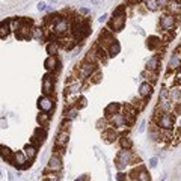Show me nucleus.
Returning a JSON list of instances; mask_svg holds the SVG:
<instances>
[{
  "label": "nucleus",
  "mask_w": 181,
  "mask_h": 181,
  "mask_svg": "<svg viewBox=\"0 0 181 181\" xmlns=\"http://www.w3.org/2000/svg\"><path fill=\"white\" fill-rule=\"evenodd\" d=\"M47 8V5L44 3V2H40V3H38V9H40V11H44Z\"/></svg>",
  "instance_id": "nucleus-48"
},
{
  "label": "nucleus",
  "mask_w": 181,
  "mask_h": 181,
  "mask_svg": "<svg viewBox=\"0 0 181 181\" xmlns=\"http://www.w3.org/2000/svg\"><path fill=\"white\" fill-rule=\"evenodd\" d=\"M85 60H86V62H89V63H94V65H97V63L100 62V60H98V57H97V55H95V51H94V50H90V51H88V55L85 56Z\"/></svg>",
  "instance_id": "nucleus-37"
},
{
  "label": "nucleus",
  "mask_w": 181,
  "mask_h": 181,
  "mask_svg": "<svg viewBox=\"0 0 181 181\" xmlns=\"http://www.w3.org/2000/svg\"><path fill=\"white\" fill-rule=\"evenodd\" d=\"M36 121H38V124H40V125L47 127V125L50 124V115L45 113V112H41L40 115L36 116Z\"/></svg>",
  "instance_id": "nucleus-31"
},
{
  "label": "nucleus",
  "mask_w": 181,
  "mask_h": 181,
  "mask_svg": "<svg viewBox=\"0 0 181 181\" xmlns=\"http://www.w3.org/2000/svg\"><path fill=\"white\" fill-rule=\"evenodd\" d=\"M160 181H164V177H163V178H162V180H160Z\"/></svg>",
  "instance_id": "nucleus-57"
},
{
  "label": "nucleus",
  "mask_w": 181,
  "mask_h": 181,
  "mask_svg": "<svg viewBox=\"0 0 181 181\" xmlns=\"http://www.w3.org/2000/svg\"><path fill=\"white\" fill-rule=\"evenodd\" d=\"M12 164H14L17 169H26V167H29L32 164V160H29L26 157L23 151H17V152H14V156H12Z\"/></svg>",
  "instance_id": "nucleus-6"
},
{
  "label": "nucleus",
  "mask_w": 181,
  "mask_h": 181,
  "mask_svg": "<svg viewBox=\"0 0 181 181\" xmlns=\"http://www.w3.org/2000/svg\"><path fill=\"white\" fill-rule=\"evenodd\" d=\"M118 142H119L121 149H131V147H133V140L128 137V136H125V134L119 136L118 137Z\"/></svg>",
  "instance_id": "nucleus-26"
},
{
  "label": "nucleus",
  "mask_w": 181,
  "mask_h": 181,
  "mask_svg": "<svg viewBox=\"0 0 181 181\" xmlns=\"http://www.w3.org/2000/svg\"><path fill=\"white\" fill-rule=\"evenodd\" d=\"M160 68V56L156 55V56H152L148 62H147V70L148 71H152V73H157Z\"/></svg>",
  "instance_id": "nucleus-21"
},
{
  "label": "nucleus",
  "mask_w": 181,
  "mask_h": 181,
  "mask_svg": "<svg viewBox=\"0 0 181 181\" xmlns=\"http://www.w3.org/2000/svg\"><path fill=\"white\" fill-rule=\"evenodd\" d=\"M124 24H125V15H119V17H113L109 21V27L115 32H119V30H122Z\"/></svg>",
  "instance_id": "nucleus-16"
},
{
  "label": "nucleus",
  "mask_w": 181,
  "mask_h": 181,
  "mask_svg": "<svg viewBox=\"0 0 181 181\" xmlns=\"http://www.w3.org/2000/svg\"><path fill=\"white\" fill-rule=\"evenodd\" d=\"M44 67L47 71H55L59 68V62L56 59V56H48L45 60H44Z\"/></svg>",
  "instance_id": "nucleus-22"
},
{
  "label": "nucleus",
  "mask_w": 181,
  "mask_h": 181,
  "mask_svg": "<svg viewBox=\"0 0 181 181\" xmlns=\"http://www.w3.org/2000/svg\"><path fill=\"white\" fill-rule=\"evenodd\" d=\"M92 2H94V3H97V2H98V0H92Z\"/></svg>",
  "instance_id": "nucleus-56"
},
{
  "label": "nucleus",
  "mask_w": 181,
  "mask_h": 181,
  "mask_svg": "<svg viewBox=\"0 0 181 181\" xmlns=\"http://www.w3.org/2000/svg\"><path fill=\"white\" fill-rule=\"evenodd\" d=\"M121 112V106L118 104V103H110V104L104 109V116H106V119H109L110 116H113L115 113H118Z\"/></svg>",
  "instance_id": "nucleus-23"
},
{
  "label": "nucleus",
  "mask_w": 181,
  "mask_h": 181,
  "mask_svg": "<svg viewBox=\"0 0 181 181\" xmlns=\"http://www.w3.org/2000/svg\"><path fill=\"white\" fill-rule=\"evenodd\" d=\"M128 177H127V174H124V172H119L118 175H116V180L118 181H125Z\"/></svg>",
  "instance_id": "nucleus-44"
},
{
  "label": "nucleus",
  "mask_w": 181,
  "mask_h": 181,
  "mask_svg": "<svg viewBox=\"0 0 181 181\" xmlns=\"http://www.w3.org/2000/svg\"><path fill=\"white\" fill-rule=\"evenodd\" d=\"M75 181H89V175H82L79 178H75Z\"/></svg>",
  "instance_id": "nucleus-47"
},
{
  "label": "nucleus",
  "mask_w": 181,
  "mask_h": 181,
  "mask_svg": "<svg viewBox=\"0 0 181 181\" xmlns=\"http://www.w3.org/2000/svg\"><path fill=\"white\" fill-rule=\"evenodd\" d=\"M157 3H159V8H166L169 0H157Z\"/></svg>",
  "instance_id": "nucleus-45"
},
{
  "label": "nucleus",
  "mask_w": 181,
  "mask_h": 181,
  "mask_svg": "<svg viewBox=\"0 0 181 181\" xmlns=\"http://www.w3.org/2000/svg\"><path fill=\"white\" fill-rule=\"evenodd\" d=\"M131 106H133L137 112H140L142 109L147 106V100H145V98H134V100L131 101Z\"/></svg>",
  "instance_id": "nucleus-34"
},
{
  "label": "nucleus",
  "mask_w": 181,
  "mask_h": 181,
  "mask_svg": "<svg viewBox=\"0 0 181 181\" xmlns=\"http://www.w3.org/2000/svg\"><path fill=\"white\" fill-rule=\"evenodd\" d=\"M45 139H47L45 128L42 130V127H40V128H36V130H35V133H33V136H32V139H30V144H32L33 147H38V145H41Z\"/></svg>",
  "instance_id": "nucleus-13"
},
{
  "label": "nucleus",
  "mask_w": 181,
  "mask_h": 181,
  "mask_svg": "<svg viewBox=\"0 0 181 181\" xmlns=\"http://www.w3.org/2000/svg\"><path fill=\"white\" fill-rule=\"evenodd\" d=\"M95 71H97V65L85 60V62H82V65L77 68V75H79V79L83 82V80H88Z\"/></svg>",
  "instance_id": "nucleus-5"
},
{
  "label": "nucleus",
  "mask_w": 181,
  "mask_h": 181,
  "mask_svg": "<svg viewBox=\"0 0 181 181\" xmlns=\"http://www.w3.org/2000/svg\"><path fill=\"white\" fill-rule=\"evenodd\" d=\"M44 181H45V180H44Z\"/></svg>",
  "instance_id": "nucleus-58"
},
{
  "label": "nucleus",
  "mask_w": 181,
  "mask_h": 181,
  "mask_svg": "<svg viewBox=\"0 0 181 181\" xmlns=\"http://www.w3.org/2000/svg\"><path fill=\"white\" fill-rule=\"evenodd\" d=\"M115 163H116V167H118L119 171H122L128 164H137V163L140 164V157L137 159V156L133 154L130 149H121L118 154H116Z\"/></svg>",
  "instance_id": "nucleus-1"
},
{
  "label": "nucleus",
  "mask_w": 181,
  "mask_h": 181,
  "mask_svg": "<svg viewBox=\"0 0 181 181\" xmlns=\"http://www.w3.org/2000/svg\"><path fill=\"white\" fill-rule=\"evenodd\" d=\"M79 12H80V14H83V15H86V14H89V9H86V8H80V9H79Z\"/></svg>",
  "instance_id": "nucleus-50"
},
{
  "label": "nucleus",
  "mask_w": 181,
  "mask_h": 181,
  "mask_svg": "<svg viewBox=\"0 0 181 181\" xmlns=\"http://www.w3.org/2000/svg\"><path fill=\"white\" fill-rule=\"evenodd\" d=\"M38 107H40L41 112H45V113H50L55 107V103H53V98L48 97V95H44L38 100Z\"/></svg>",
  "instance_id": "nucleus-10"
},
{
  "label": "nucleus",
  "mask_w": 181,
  "mask_h": 181,
  "mask_svg": "<svg viewBox=\"0 0 181 181\" xmlns=\"http://www.w3.org/2000/svg\"><path fill=\"white\" fill-rule=\"evenodd\" d=\"M177 53H178V55H180V56H181V48H180V50H178V51H177Z\"/></svg>",
  "instance_id": "nucleus-55"
},
{
  "label": "nucleus",
  "mask_w": 181,
  "mask_h": 181,
  "mask_svg": "<svg viewBox=\"0 0 181 181\" xmlns=\"http://www.w3.org/2000/svg\"><path fill=\"white\" fill-rule=\"evenodd\" d=\"M166 11H167V14H171V15H180V12H181V3H180V0H169V3H167L166 6Z\"/></svg>",
  "instance_id": "nucleus-19"
},
{
  "label": "nucleus",
  "mask_w": 181,
  "mask_h": 181,
  "mask_svg": "<svg viewBox=\"0 0 181 181\" xmlns=\"http://www.w3.org/2000/svg\"><path fill=\"white\" fill-rule=\"evenodd\" d=\"M175 112H177V113H181V104H178V106L175 107Z\"/></svg>",
  "instance_id": "nucleus-51"
},
{
  "label": "nucleus",
  "mask_w": 181,
  "mask_h": 181,
  "mask_svg": "<svg viewBox=\"0 0 181 181\" xmlns=\"http://www.w3.org/2000/svg\"><path fill=\"white\" fill-rule=\"evenodd\" d=\"M181 68V56L178 53H175L171 59H169V63H167V70H169V73L175 71V70H180Z\"/></svg>",
  "instance_id": "nucleus-20"
},
{
  "label": "nucleus",
  "mask_w": 181,
  "mask_h": 181,
  "mask_svg": "<svg viewBox=\"0 0 181 181\" xmlns=\"http://www.w3.org/2000/svg\"><path fill=\"white\" fill-rule=\"evenodd\" d=\"M30 27H32L30 24H26L21 21L20 27L15 30V35H17L18 40H29V38H32V29Z\"/></svg>",
  "instance_id": "nucleus-12"
},
{
  "label": "nucleus",
  "mask_w": 181,
  "mask_h": 181,
  "mask_svg": "<svg viewBox=\"0 0 181 181\" xmlns=\"http://www.w3.org/2000/svg\"><path fill=\"white\" fill-rule=\"evenodd\" d=\"M169 100V90H167L166 88H162L160 90V101H167Z\"/></svg>",
  "instance_id": "nucleus-42"
},
{
  "label": "nucleus",
  "mask_w": 181,
  "mask_h": 181,
  "mask_svg": "<svg viewBox=\"0 0 181 181\" xmlns=\"http://www.w3.org/2000/svg\"><path fill=\"white\" fill-rule=\"evenodd\" d=\"M103 137H104L106 142H109V144H112V142H115L116 139L119 137V130L118 128H112V127H107L104 133H103Z\"/></svg>",
  "instance_id": "nucleus-17"
},
{
  "label": "nucleus",
  "mask_w": 181,
  "mask_h": 181,
  "mask_svg": "<svg viewBox=\"0 0 181 181\" xmlns=\"http://www.w3.org/2000/svg\"><path fill=\"white\" fill-rule=\"evenodd\" d=\"M154 124H156L160 130H172L174 128V116L171 112H163V113H154Z\"/></svg>",
  "instance_id": "nucleus-3"
},
{
  "label": "nucleus",
  "mask_w": 181,
  "mask_h": 181,
  "mask_svg": "<svg viewBox=\"0 0 181 181\" xmlns=\"http://www.w3.org/2000/svg\"><path fill=\"white\" fill-rule=\"evenodd\" d=\"M70 30H71V23H70L68 17H63V18H60L59 21H56L53 24V32L59 38L60 36H67Z\"/></svg>",
  "instance_id": "nucleus-4"
},
{
  "label": "nucleus",
  "mask_w": 181,
  "mask_h": 181,
  "mask_svg": "<svg viewBox=\"0 0 181 181\" xmlns=\"http://www.w3.org/2000/svg\"><path fill=\"white\" fill-rule=\"evenodd\" d=\"M63 167V162H62V157L57 156V154H53L50 157L48 163H47V171H51V172H60Z\"/></svg>",
  "instance_id": "nucleus-9"
},
{
  "label": "nucleus",
  "mask_w": 181,
  "mask_h": 181,
  "mask_svg": "<svg viewBox=\"0 0 181 181\" xmlns=\"http://www.w3.org/2000/svg\"><path fill=\"white\" fill-rule=\"evenodd\" d=\"M71 36L74 40L79 42V41H83L85 38L90 33V24L88 20H83L80 23H75V24H71Z\"/></svg>",
  "instance_id": "nucleus-2"
},
{
  "label": "nucleus",
  "mask_w": 181,
  "mask_h": 181,
  "mask_svg": "<svg viewBox=\"0 0 181 181\" xmlns=\"http://www.w3.org/2000/svg\"><path fill=\"white\" fill-rule=\"evenodd\" d=\"M177 24V20H175V15H171V14H164L160 17V26L162 29H164L166 32L167 30H172Z\"/></svg>",
  "instance_id": "nucleus-11"
},
{
  "label": "nucleus",
  "mask_w": 181,
  "mask_h": 181,
  "mask_svg": "<svg viewBox=\"0 0 181 181\" xmlns=\"http://www.w3.org/2000/svg\"><path fill=\"white\" fill-rule=\"evenodd\" d=\"M23 152H24V156L27 157L29 160H33L35 157H36V147H33L32 144H29V145H26L24 148H23Z\"/></svg>",
  "instance_id": "nucleus-28"
},
{
  "label": "nucleus",
  "mask_w": 181,
  "mask_h": 181,
  "mask_svg": "<svg viewBox=\"0 0 181 181\" xmlns=\"http://www.w3.org/2000/svg\"><path fill=\"white\" fill-rule=\"evenodd\" d=\"M79 115V109H77L75 106H70V107H65V112H63V116H65L67 119H74L75 116Z\"/></svg>",
  "instance_id": "nucleus-29"
},
{
  "label": "nucleus",
  "mask_w": 181,
  "mask_h": 181,
  "mask_svg": "<svg viewBox=\"0 0 181 181\" xmlns=\"http://www.w3.org/2000/svg\"><path fill=\"white\" fill-rule=\"evenodd\" d=\"M32 38H35V40H44L45 38V29H42V27L32 29Z\"/></svg>",
  "instance_id": "nucleus-35"
},
{
  "label": "nucleus",
  "mask_w": 181,
  "mask_h": 181,
  "mask_svg": "<svg viewBox=\"0 0 181 181\" xmlns=\"http://www.w3.org/2000/svg\"><path fill=\"white\" fill-rule=\"evenodd\" d=\"M82 89H83L82 80H77V82L68 83L67 88H65V95H80Z\"/></svg>",
  "instance_id": "nucleus-14"
},
{
  "label": "nucleus",
  "mask_w": 181,
  "mask_h": 181,
  "mask_svg": "<svg viewBox=\"0 0 181 181\" xmlns=\"http://www.w3.org/2000/svg\"><path fill=\"white\" fill-rule=\"evenodd\" d=\"M55 83H56V79L51 74H45L44 79H42V94L44 95H53L55 92Z\"/></svg>",
  "instance_id": "nucleus-7"
},
{
  "label": "nucleus",
  "mask_w": 181,
  "mask_h": 181,
  "mask_svg": "<svg viewBox=\"0 0 181 181\" xmlns=\"http://www.w3.org/2000/svg\"><path fill=\"white\" fill-rule=\"evenodd\" d=\"M177 79H178V82H180V83H181V73H180V74H178V75H177Z\"/></svg>",
  "instance_id": "nucleus-53"
},
{
  "label": "nucleus",
  "mask_w": 181,
  "mask_h": 181,
  "mask_svg": "<svg viewBox=\"0 0 181 181\" xmlns=\"http://www.w3.org/2000/svg\"><path fill=\"white\" fill-rule=\"evenodd\" d=\"M106 18H107V15H103V17H100V23H103V21H106Z\"/></svg>",
  "instance_id": "nucleus-52"
},
{
  "label": "nucleus",
  "mask_w": 181,
  "mask_h": 181,
  "mask_svg": "<svg viewBox=\"0 0 181 181\" xmlns=\"http://www.w3.org/2000/svg\"><path fill=\"white\" fill-rule=\"evenodd\" d=\"M147 9L151 12H156L159 9V3L157 0H147Z\"/></svg>",
  "instance_id": "nucleus-39"
},
{
  "label": "nucleus",
  "mask_w": 181,
  "mask_h": 181,
  "mask_svg": "<svg viewBox=\"0 0 181 181\" xmlns=\"http://www.w3.org/2000/svg\"><path fill=\"white\" fill-rule=\"evenodd\" d=\"M178 137H180V139H181V127H180V128H178Z\"/></svg>",
  "instance_id": "nucleus-54"
},
{
  "label": "nucleus",
  "mask_w": 181,
  "mask_h": 181,
  "mask_svg": "<svg viewBox=\"0 0 181 181\" xmlns=\"http://www.w3.org/2000/svg\"><path fill=\"white\" fill-rule=\"evenodd\" d=\"M181 100V88L174 86L169 89V101L171 103H178Z\"/></svg>",
  "instance_id": "nucleus-25"
},
{
  "label": "nucleus",
  "mask_w": 181,
  "mask_h": 181,
  "mask_svg": "<svg viewBox=\"0 0 181 181\" xmlns=\"http://www.w3.org/2000/svg\"><path fill=\"white\" fill-rule=\"evenodd\" d=\"M151 94H152V85L148 83V82L140 83V86H139V97L148 100V97H149Z\"/></svg>",
  "instance_id": "nucleus-18"
},
{
  "label": "nucleus",
  "mask_w": 181,
  "mask_h": 181,
  "mask_svg": "<svg viewBox=\"0 0 181 181\" xmlns=\"http://www.w3.org/2000/svg\"><path fill=\"white\" fill-rule=\"evenodd\" d=\"M86 104H88V100L85 97H79V100H77V103H75V107L80 110V109L86 107Z\"/></svg>",
  "instance_id": "nucleus-41"
},
{
  "label": "nucleus",
  "mask_w": 181,
  "mask_h": 181,
  "mask_svg": "<svg viewBox=\"0 0 181 181\" xmlns=\"http://www.w3.org/2000/svg\"><path fill=\"white\" fill-rule=\"evenodd\" d=\"M115 41V36H113V33H112V30H107V29H104L101 33H100V38H98V44L97 45H100V47H103V48H106L107 50V47L112 44Z\"/></svg>",
  "instance_id": "nucleus-8"
},
{
  "label": "nucleus",
  "mask_w": 181,
  "mask_h": 181,
  "mask_svg": "<svg viewBox=\"0 0 181 181\" xmlns=\"http://www.w3.org/2000/svg\"><path fill=\"white\" fill-rule=\"evenodd\" d=\"M88 80H89V83H100V80H101V73L97 70V71H95L92 75L89 77Z\"/></svg>",
  "instance_id": "nucleus-40"
},
{
  "label": "nucleus",
  "mask_w": 181,
  "mask_h": 181,
  "mask_svg": "<svg viewBox=\"0 0 181 181\" xmlns=\"http://www.w3.org/2000/svg\"><path fill=\"white\" fill-rule=\"evenodd\" d=\"M68 139H70V134L67 130H59V133L56 134V139H55V147L56 148H65L68 144Z\"/></svg>",
  "instance_id": "nucleus-15"
},
{
  "label": "nucleus",
  "mask_w": 181,
  "mask_h": 181,
  "mask_svg": "<svg viewBox=\"0 0 181 181\" xmlns=\"http://www.w3.org/2000/svg\"><path fill=\"white\" fill-rule=\"evenodd\" d=\"M119 50H121V45H119V42L118 41H113L109 47H107V55H109V57H112V56H116L119 53Z\"/></svg>",
  "instance_id": "nucleus-30"
},
{
  "label": "nucleus",
  "mask_w": 181,
  "mask_h": 181,
  "mask_svg": "<svg viewBox=\"0 0 181 181\" xmlns=\"http://www.w3.org/2000/svg\"><path fill=\"white\" fill-rule=\"evenodd\" d=\"M45 50H47V55H48V56H56L57 50H59V45H57V42H55V41H50V42L47 44Z\"/></svg>",
  "instance_id": "nucleus-33"
},
{
  "label": "nucleus",
  "mask_w": 181,
  "mask_h": 181,
  "mask_svg": "<svg viewBox=\"0 0 181 181\" xmlns=\"http://www.w3.org/2000/svg\"><path fill=\"white\" fill-rule=\"evenodd\" d=\"M11 26H9V20H5L0 23V38H6L9 35Z\"/></svg>",
  "instance_id": "nucleus-32"
},
{
  "label": "nucleus",
  "mask_w": 181,
  "mask_h": 181,
  "mask_svg": "<svg viewBox=\"0 0 181 181\" xmlns=\"http://www.w3.org/2000/svg\"><path fill=\"white\" fill-rule=\"evenodd\" d=\"M142 2V0H127V3H130V5H139Z\"/></svg>",
  "instance_id": "nucleus-49"
},
{
  "label": "nucleus",
  "mask_w": 181,
  "mask_h": 181,
  "mask_svg": "<svg viewBox=\"0 0 181 181\" xmlns=\"http://www.w3.org/2000/svg\"><path fill=\"white\" fill-rule=\"evenodd\" d=\"M12 156H14V152H12L8 147L0 145V157H2L3 160H6V162L12 163Z\"/></svg>",
  "instance_id": "nucleus-27"
},
{
  "label": "nucleus",
  "mask_w": 181,
  "mask_h": 181,
  "mask_svg": "<svg viewBox=\"0 0 181 181\" xmlns=\"http://www.w3.org/2000/svg\"><path fill=\"white\" fill-rule=\"evenodd\" d=\"M149 164H151V167H156L157 166V157H152L149 160Z\"/></svg>",
  "instance_id": "nucleus-46"
},
{
  "label": "nucleus",
  "mask_w": 181,
  "mask_h": 181,
  "mask_svg": "<svg viewBox=\"0 0 181 181\" xmlns=\"http://www.w3.org/2000/svg\"><path fill=\"white\" fill-rule=\"evenodd\" d=\"M142 77H144V79H147V82L151 83V85L157 80V74L152 73V71H148V70H145L144 73H142Z\"/></svg>",
  "instance_id": "nucleus-36"
},
{
  "label": "nucleus",
  "mask_w": 181,
  "mask_h": 181,
  "mask_svg": "<svg viewBox=\"0 0 181 181\" xmlns=\"http://www.w3.org/2000/svg\"><path fill=\"white\" fill-rule=\"evenodd\" d=\"M162 42H163V40H160L159 36H149L148 40H147V47L149 48V50H157L159 47H162Z\"/></svg>",
  "instance_id": "nucleus-24"
},
{
  "label": "nucleus",
  "mask_w": 181,
  "mask_h": 181,
  "mask_svg": "<svg viewBox=\"0 0 181 181\" xmlns=\"http://www.w3.org/2000/svg\"><path fill=\"white\" fill-rule=\"evenodd\" d=\"M119 15H125V6H118L113 11V17H119Z\"/></svg>",
  "instance_id": "nucleus-43"
},
{
  "label": "nucleus",
  "mask_w": 181,
  "mask_h": 181,
  "mask_svg": "<svg viewBox=\"0 0 181 181\" xmlns=\"http://www.w3.org/2000/svg\"><path fill=\"white\" fill-rule=\"evenodd\" d=\"M45 181H60V175H59V172L47 171V172H45Z\"/></svg>",
  "instance_id": "nucleus-38"
}]
</instances>
